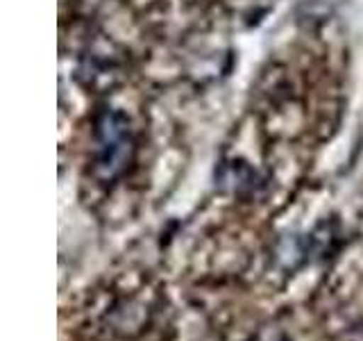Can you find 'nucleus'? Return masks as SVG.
<instances>
[{
    "label": "nucleus",
    "mask_w": 363,
    "mask_h": 341,
    "mask_svg": "<svg viewBox=\"0 0 363 341\" xmlns=\"http://www.w3.org/2000/svg\"><path fill=\"white\" fill-rule=\"evenodd\" d=\"M270 341H286V339H281V337H272Z\"/></svg>",
    "instance_id": "obj_2"
},
{
    "label": "nucleus",
    "mask_w": 363,
    "mask_h": 341,
    "mask_svg": "<svg viewBox=\"0 0 363 341\" xmlns=\"http://www.w3.org/2000/svg\"><path fill=\"white\" fill-rule=\"evenodd\" d=\"M132 155V136L130 125L121 114H107L98 123L96 132V157L94 173L100 182H111L118 178Z\"/></svg>",
    "instance_id": "obj_1"
}]
</instances>
